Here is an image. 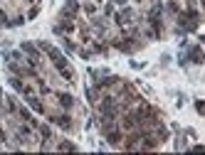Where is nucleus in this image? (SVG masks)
Here are the masks:
<instances>
[{"label":"nucleus","mask_w":205,"mask_h":155,"mask_svg":"<svg viewBox=\"0 0 205 155\" xmlns=\"http://www.w3.org/2000/svg\"><path fill=\"white\" fill-rule=\"evenodd\" d=\"M2 140H5V133H0V143H2Z\"/></svg>","instance_id":"obj_8"},{"label":"nucleus","mask_w":205,"mask_h":155,"mask_svg":"<svg viewBox=\"0 0 205 155\" xmlns=\"http://www.w3.org/2000/svg\"><path fill=\"white\" fill-rule=\"evenodd\" d=\"M40 133H42L45 138H50V128H47V125H40Z\"/></svg>","instance_id":"obj_5"},{"label":"nucleus","mask_w":205,"mask_h":155,"mask_svg":"<svg viewBox=\"0 0 205 155\" xmlns=\"http://www.w3.org/2000/svg\"><path fill=\"white\" fill-rule=\"evenodd\" d=\"M5 106H7V111H15V101H12V98H7V103H5Z\"/></svg>","instance_id":"obj_7"},{"label":"nucleus","mask_w":205,"mask_h":155,"mask_svg":"<svg viewBox=\"0 0 205 155\" xmlns=\"http://www.w3.org/2000/svg\"><path fill=\"white\" fill-rule=\"evenodd\" d=\"M106 140H109L111 145H119V140H121V133H116V130H111V133L106 135Z\"/></svg>","instance_id":"obj_3"},{"label":"nucleus","mask_w":205,"mask_h":155,"mask_svg":"<svg viewBox=\"0 0 205 155\" xmlns=\"http://www.w3.org/2000/svg\"><path fill=\"white\" fill-rule=\"evenodd\" d=\"M57 98H60V106H64V108H69V106H72V103H74V101H72V96H69V93H60V96H57Z\"/></svg>","instance_id":"obj_2"},{"label":"nucleus","mask_w":205,"mask_h":155,"mask_svg":"<svg viewBox=\"0 0 205 155\" xmlns=\"http://www.w3.org/2000/svg\"><path fill=\"white\" fill-rule=\"evenodd\" d=\"M84 12H87V15H92V12H97V7H94V5H87V7H84Z\"/></svg>","instance_id":"obj_6"},{"label":"nucleus","mask_w":205,"mask_h":155,"mask_svg":"<svg viewBox=\"0 0 205 155\" xmlns=\"http://www.w3.org/2000/svg\"><path fill=\"white\" fill-rule=\"evenodd\" d=\"M30 106H32L35 111H45V108H42V103H40V98H30Z\"/></svg>","instance_id":"obj_4"},{"label":"nucleus","mask_w":205,"mask_h":155,"mask_svg":"<svg viewBox=\"0 0 205 155\" xmlns=\"http://www.w3.org/2000/svg\"><path fill=\"white\" fill-rule=\"evenodd\" d=\"M69 121H72L69 116H52V123H57L60 128H69V125H72Z\"/></svg>","instance_id":"obj_1"}]
</instances>
